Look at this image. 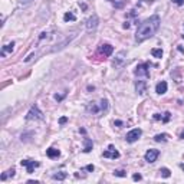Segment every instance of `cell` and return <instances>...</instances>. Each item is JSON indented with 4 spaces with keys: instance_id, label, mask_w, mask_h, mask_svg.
<instances>
[{
    "instance_id": "cell-1",
    "label": "cell",
    "mask_w": 184,
    "mask_h": 184,
    "mask_svg": "<svg viewBox=\"0 0 184 184\" xmlns=\"http://www.w3.org/2000/svg\"><path fill=\"white\" fill-rule=\"evenodd\" d=\"M160 17L157 16V14H154V16H150L148 19H145V20H142V22L138 25V27H137V32H135V42H144V40H147V39H150L152 38L157 30L160 29Z\"/></svg>"
},
{
    "instance_id": "cell-2",
    "label": "cell",
    "mask_w": 184,
    "mask_h": 184,
    "mask_svg": "<svg viewBox=\"0 0 184 184\" xmlns=\"http://www.w3.org/2000/svg\"><path fill=\"white\" fill-rule=\"evenodd\" d=\"M151 63L150 62H145V63H140V65L135 68V71H134V74L137 78H150V68Z\"/></svg>"
},
{
    "instance_id": "cell-3",
    "label": "cell",
    "mask_w": 184,
    "mask_h": 184,
    "mask_svg": "<svg viewBox=\"0 0 184 184\" xmlns=\"http://www.w3.org/2000/svg\"><path fill=\"white\" fill-rule=\"evenodd\" d=\"M26 119L27 121H32V119H39V121H42L43 119V112L39 109V107L35 104L32 105V108L29 109V112H27V115H26Z\"/></svg>"
},
{
    "instance_id": "cell-4",
    "label": "cell",
    "mask_w": 184,
    "mask_h": 184,
    "mask_svg": "<svg viewBox=\"0 0 184 184\" xmlns=\"http://www.w3.org/2000/svg\"><path fill=\"white\" fill-rule=\"evenodd\" d=\"M20 164H22L23 167H26V171L29 174H32L33 171H35V168H38V167L40 165L38 161H33V160H22Z\"/></svg>"
},
{
    "instance_id": "cell-5",
    "label": "cell",
    "mask_w": 184,
    "mask_h": 184,
    "mask_svg": "<svg viewBox=\"0 0 184 184\" xmlns=\"http://www.w3.org/2000/svg\"><path fill=\"white\" fill-rule=\"evenodd\" d=\"M98 22H99V20H98V16L97 14H92V16L87 20V25H85L88 32H95L97 27H98Z\"/></svg>"
},
{
    "instance_id": "cell-6",
    "label": "cell",
    "mask_w": 184,
    "mask_h": 184,
    "mask_svg": "<svg viewBox=\"0 0 184 184\" xmlns=\"http://www.w3.org/2000/svg\"><path fill=\"white\" fill-rule=\"evenodd\" d=\"M141 134H142V131H141L140 128H134V130H131L130 132L127 134L125 140H127V142H135V141L141 137Z\"/></svg>"
},
{
    "instance_id": "cell-7",
    "label": "cell",
    "mask_w": 184,
    "mask_h": 184,
    "mask_svg": "<svg viewBox=\"0 0 184 184\" xmlns=\"http://www.w3.org/2000/svg\"><path fill=\"white\" fill-rule=\"evenodd\" d=\"M102 157H104V158H112V160H115V158H118V157H119V152L117 151V148L111 144V145L108 147V150H107V151H104Z\"/></svg>"
},
{
    "instance_id": "cell-8",
    "label": "cell",
    "mask_w": 184,
    "mask_h": 184,
    "mask_svg": "<svg viewBox=\"0 0 184 184\" xmlns=\"http://www.w3.org/2000/svg\"><path fill=\"white\" fill-rule=\"evenodd\" d=\"M112 52H114V48H112L111 45H108V43L101 45V46H99V49H98V53H101L104 58H108V56H111Z\"/></svg>"
},
{
    "instance_id": "cell-9",
    "label": "cell",
    "mask_w": 184,
    "mask_h": 184,
    "mask_svg": "<svg viewBox=\"0 0 184 184\" xmlns=\"http://www.w3.org/2000/svg\"><path fill=\"white\" fill-rule=\"evenodd\" d=\"M158 155H160V151L158 150H148V151L145 152V155H144V158H145V161L147 162H154L157 158H158Z\"/></svg>"
},
{
    "instance_id": "cell-10",
    "label": "cell",
    "mask_w": 184,
    "mask_h": 184,
    "mask_svg": "<svg viewBox=\"0 0 184 184\" xmlns=\"http://www.w3.org/2000/svg\"><path fill=\"white\" fill-rule=\"evenodd\" d=\"M87 112L88 114H92V115H97L101 112V107H98L95 102H89L87 105Z\"/></svg>"
},
{
    "instance_id": "cell-11",
    "label": "cell",
    "mask_w": 184,
    "mask_h": 184,
    "mask_svg": "<svg viewBox=\"0 0 184 184\" xmlns=\"http://www.w3.org/2000/svg\"><path fill=\"white\" fill-rule=\"evenodd\" d=\"M145 89H147V82L145 81H137L135 82V91H137L138 95H142L145 92Z\"/></svg>"
},
{
    "instance_id": "cell-12",
    "label": "cell",
    "mask_w": 184,
    "mask_h": 184,
    "mask_svg": "<svg viewBox=\"0 0 184 184\" xmlns=\"http://www.w3.org/2000/svg\"><path fill=\"white\" fill-rule=\"evenodd\" d=\"M125 56H127V53H125V51H121L118 55H117V58H115V61H114V66L115 68H118V66L122 65V62L125 61Z\"/></svg>"
},
{
    "instance_id": "cell-13",
    "label": "cell",
    "mask_w": 184,
    "mask_h": 184,
    "mask_svg": "<svg viewBox=\"0 0 184 184\" xmlns=\"http://www.w3.org/2000/svg\"><path fill=\"white\" fill-rule=\"evenodd\" d=\"M155 92H157L158 95L165 94V92H167V82H165V81L158 82V84H157V87H155Z\"/></svg>"
},
{
    "instance_id": "cell-14",
    "label": "cell",
    "mask_w": 184,
    "mask_h": 184,
    "mask_svg": "<svg viewBox=\"0 0 184 184\" xmlns=\"http://www.w3.org/2000/svg\"><path fill=\"white\" fill-rule=\"evenodd\" d=\"M46 155H48L49 158H58V157L61 155V151L56 150V148H48V150H46Z\"/></svg>"
},
{
    "instance_id": "cell-15",
    "label": "cell",
    "mask_w": 184,
    "mask_h": 184,
    "mask_svg": "<svg viewBox=\"0 0 184 184\" xmlns=\"http://www.w3.org/2000/svg\"><path fill=\"white\" fill-rule=\"evenodd\" d=\"M84 152H89L92 151V147H94V142L91 138H84Z\"/></svg>"
},
{
    "instance_id": "cell-16",
    "label": "cell",
    "mask_w": 184,
    "mask_h": 184,
    "mask_svg": "<svg viewBox=\"0 0 184 184\" xmlns=\"http://www.w3.org/2000/svg\"><path fill=\"white\" fill-rule=\"evenodd\" d=\"M13 49H14V43H13V42L9 43V45H4V46H3V49H1V56L4 58V55L13 52Z\"/></svg>"
},
{
    "instance_id": "cell-17",
    "label": "cell",
    "mask_w": 184,
    "mask_h": 184,
    "mask_svg": "<svg viewBox=\"0 0 184 184\" xmlns=\"http://www.w3.org/2000/svg\"><path fill=\"white\" fill-rule=\"evenodd\" d=\"M63 20H65V22H69V20H71V22H75L76 16L74 13H71V12H66L65 14H63Z\"/></svg>"
},
{
    "instance_id": "cell-18",
    "label": "cell",
    "mask_w": 184,
    "mask_h": 184,
    "mask_svg": "<svg viewBox=\"0 0 184 184\" xmlns=\"http://www.w3.org/2000/svg\"><path fill=\"white\" fill-rule=\"evenodd\" d=\"M66 175H68V174H66L65 171H61V173H58V174H53L52 178H53V180H58V181H62V180L66 178Z\"/></svg>"
},
{
    "instance_id": "cell-19",
    "label": "cell",
    "mask_w": 184,
    "mask_h": 184,
    "mask_svg": "<svg viewBox=\"0 0 184 184\" xmlns=\"http://www.w3.org/2000/svg\"><path fill=\"white\" fill-rule=\"evenodd\" d=\"M14 175V168H12V170H9V171H6V173H3L1 175H0V178L4 181V180H7L9 177H13Z\"/></svg>"
},
{
    "instance_id": "cell-20",
    "label": "cell",
    "mask_w": 184,
    "mask_h": 184,
    "mask_svg": "<svg viewBox=\"0 0 184 184\" xmlns=\"http://www.w3.org/2000/svg\"><path fill=\"white\" fill-rule=\"evenodd\" d=\"M154 141H157V142H165L167 141V134H157L154 137Z\"/></svg>"
},
{
    "instance_id": "cell-21",
    "label": "cell",
    "mask_w": 184,
    "mask_h": 184,
    "mask_svg": "<svg viewBox=\"0 0 184 184\" xmlns=\"http://www.w3.org/2000/svg\"><path fill=\"white\" fill-rule=\"evenodd\" d=\"M160 173H161V175L164 177V178H168V177L171 175V171H170L168 168H165V167H162V168H160Z\"/></svg>"
},
{
    "instance_id": "cell-22",
    "label": "cell",
    "mask_w": 184,
    "mask_h": 184,
    "mask_svg": "<svg viewBox=\"0 0 184 184\" xmlns=\"http://www.w3.org/2000/svg\"><path fill=\"white\" fill-rule=\"evenodd\" d=\"M151 55L154 58H161L162 56V51L161 49H151Z\"/></svg>"
},
{
    "instance_id": "cell-23",
    "label": "cell",
    "mask_w": 184,
    "mask_h": 184,
    "mask_svg": "<svg viewBox=\"0 0 184 184\" xmlns=\"http://www.w3.org/2000/svg\"><path fill=\"white\" fill-rule=\"evenodd\" d=\"M101 111H107L108 109V101L107 99H101Z\"/></svg>"
},
{
    "instance_id": "cell-24",
    "label": "cell",
    "mask_w": 184,
    "mask_h": 184,
    "mask_svg": "<svg viewBox=\"0 0 184 184\" xmlns=\"http://www.w3.org/2000/svg\"><path fill=\"white\" fill-rule=\"evenodd\" d=\"M170 118H171V114H170V112L167 111V112L164 114V117L161 118V121L164 122V124H165V122H168V121H170Z\"/></svg>"
},
{
    "instance_id": "cell-25",
    "label": "cell",
    "mask_w": 184,
    "mask_h": 184,
    "mask_svg": "<svg viewBox=\"0 0 184 184\" xmlns=\"http://www.w3.org/2000/svg\"><path fill=\"white\" fill-rule=\"evenodd\" d=\"M114 175H117V177H125L127 173H125L124 170H115V171H114Z\"/></svg>"
},
{
    "instance_id": "cell-26",
    "label": "cell",
    "mask_w": 184,
    "mask_h": 184,
    "mask_svg": "<svg viewBox=\"0 0 184 184\" xmlns=\"http://www.w3.org/2000/svg\"><path fill=\"white\" fill-rule=\"evenodd\" d=\"M141 178H142L141 174H134V175H132V180H134V181H140Z\"/></svg>"
},
{
    "instance_id": "cell-27",
    "label": "cell",
    "mask_w": 184,
    "mask_h": 184,
    "mask_svg": "<svg viewBox=\"0 0 184 184\" xmlns=\"http://www.w3.org/2000/svg\"><path fill=\"white\" fill-rule=\"evenodd\" d=\"M85 170H87V171H94V170H95V167H94L92 164H89V165L85 167Z\"/></svg>"
},
{
    "instance_id": "cell-28",
    "label": "cell",
    "mask_w": 184,
    "mask_h": 184,
    "mask_svg": "<svg viewBox=\"0 0 184 184\" xmlns=\"http://www.w3.org/2000/svg\"><path fill=\"white\" fill-rule=\"evenodd\" d=\"M173 3H175L177 6H183V4H184V0H173Z\"/></svg>"
},
{
    "instance_id": "cell-29",
    "label": "cell",
    "mask_w": 184,
    "mask_h": 184,
    "mask_svg": "<svg viewBox=\"0 0 184 184\" xmlns=\"http://www.w3.org/2000/svg\"><path fill=\"white\" fill-rule=\"evenodd\" d=\"M66 121H68V118H66V117H62V118L59 119V124L63 125V124H66Z\"/></svg>"
},
{
    "instance_id": "cell-30",
    "label": "cell",
    "mask_w": 184,
    "mask_h": 184,
    "mask_svg": "<svg viewBox=\"0 0 184 184\" xmlns=\"http://www.w3.org/2000/svg\"><path fill=\"white\" fill-rule=\"evenodd\" d=\"M63 97H65V95H58V94H56V95H55V99H56V101H62Z\"/></svg>"
},
{
    "instance_id": "cell-31",
    "label": "cell",
    "mask_w": 184,
    "mask_h": 184,
    "mask_svg": "<svg viewBox=\"0 0 184 184\" xmlns=\"http://www.w3.org/2000/svg\"><path fill=\"white\" fill-rule=\"evenodd\" d=\"M152 118L155 119V121H160V119H161V115H160V114H154V117H152Z\"/></svg>"
},
{
    "instance_id": "cell-32",
    "label": "cell",
    "mask_w": 184,
    "mask_h": 184,
    "mask_svg": "<svg viewBox=\"0 0 184 184\" xmlns=\"http://www.w3.org/2000/svg\"><path fill=\"white\" fill-rule=\"evenodd\" d=\"M114 124H115L117 127H121V125H124V122H122V121H115Z\"/></svg>"
},
{
    "instance_id": "cell-33",
    "label": "cell",
    "mask_w": 184,
    "mask_h": 184,
    "mask_svg": "<svg viewBox=\"0 0 184 184\" xmlns=\"http://www.w3.org/2000/svg\"><path fill=\"white\" fill-rule=\"evenodd\" d=\"M32 0H20V4H26V3H30Z\"/></svg>"
},
{
    "instance_id": "cell-34",
    "label": "cell",
    "mask_w": 184,
    "mask_h": 184,
    "mask_svg": "<svg viewBox=\"0 0 184 184\" xmlns=\"http://www.w3.org/2000/svg\"><path fill=\"white\" fill-rule=\"evenodd\" d=\"M128 27H130V23L125 22V23H124V29H128Z\"/></svg>"
},
{
    "instance_id": "cell-35",
    "label": "cell",
    "mask_w": 184,
    "mask_h": 184,
    "mask_svg": "<svg viewBox=\"0 0 184 184\" xmlns=\"http://www.w3.org/2000/svg\"><path fill=\"white\" fill-rule=\"evenodd\" d=\"M79 6H81V7H82L84 10H87V4H81V3H79Z\"/></svg>"
},
{
    "instance_id": "cell-36",
    "label": "cell",
    "mask_w": 184,
    "mask_h": 184,
    "mask_svg": "<svg viewBox=\"0 0 184 184\" xmlns=\"http://www.w3.org/2000/svg\"><path fill=\"white\" fill-rule=\"evenodd\" d=\"M180 167H181V168H183V170H184V164H180Z\"/></svg>"
},
{
    "instance_id": "cell-37",
    "label": "cell",
    "mask_w": 184,
    "mask_h": 184,
    "mask_svg": "<svg viewBox=\"0 0 184 184\" xmlns=\"http://www.w3.org/2000/svg\"><path fill=\"white\" fill-rule=\"evenodd\" d=\"M181 138H183V140H184V131H183V134H181Z\"/></svg>"
},
{
    "instance_id": "cell-38",
    "label": "cell",
    "mask_w": 184,
    "mask_h": 184,
    "mask_svg": "<svg viewBox=\"0 0 184 184\" xmlns=\"http://www.w3.org/2000/svg\"><path fill=\"white\" fill-rule=\"evenodd\" d=\"M109 1H112V0H109Z\"/></svg>"
}]
</instances>
